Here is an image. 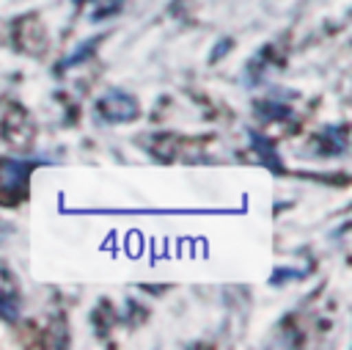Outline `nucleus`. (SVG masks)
I'll use <instances>...</instances> for the list:
<instances>
[{
	"mask_svg": "<svg viewBox=\"0 0 352 350\" xmlns=\"http://www.w3.org/2000/svg\"><path fill=\"white\" fill-rule=\"evenodd\" d=\"M3 130H6V135H8L11 143H28V138H30V121H28L25 110L11 107L8 116H6V121H3Z\"/></svg>",
	"mask_w": 352,
	"mask_h": 350,
	"instance_id": "7ed1b4c3",
	"label": "nucleus"
},
{
	"mask_svg": "<svg viewBox=\"0 0 352 350\" xmlns=\"http://www.w3.org/2000/svg\"><path fill=\"white\" fill-rule=\"evenodd\" d=\"M16 309H19L16 284H14L11 273L0 265V314H3L6 320H14V317H16Z\"/></svg>",
	"mask_w": 352,
	"mask_h": 350,
	"instance_id": "f03ea898",
	"label": "nucleus"
},
{
	"mask_svg": "<svg viewBox=\"0 0 352 350\" xmlns=\"http://www.w3.org/2000/svg\"><path fill=\"white\" fill-rule=\"evenodd\" d=\"M96 110H99V116H102L104 121H110V124H124V121H132L140 107H138V99L129 96L126 91H110V94H104V96L99 99Z\"/></svg>",
	"mask_w": 352,
	"mask_h": 350,
	"instance_id": "f257e3e1",
	"label": "nucleus"
}]
</instances>
